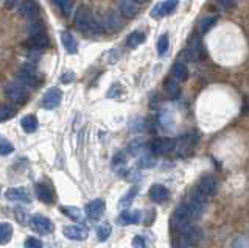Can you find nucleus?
I'll use <instances>...</instances> for the list:
<instances>
[{
  "mask_svg": "<svg viewBox=\"0 0 249 248\" xmlns=\"http://www.w3.org/2000/svg\"><path fill=\"white\" fill-rule=\"evenodd\" d=\"M5 95L10 102L22 105L28 100V91L25 84L20 81H10L5 86Z\"/></svg>",
  "mask_w": 249,
  "mask_h": 248,
  "instance_id": "nucleus-1",
  "label": "nucleus"
},
{
  "mask_svg": "<svg viewBox=\"0 0 249 248\" xmlns=\"http://www.w3.org/2000/svg\"><path fill=\"white\" fill-rule=\"evenodd\" d=\"M93 16H92V11L88 8L86 5H80L78 10L75 13V27L80 30V32H88V30L92 28L93 24Z\"/></svg>",
  "mask_w": 249,
  "mask_h": 248,
  "instance_id": "nucleus-2",
  "label": "nucleus"
},
{
  "mask_svg": "<svg viewBox=\"0 0 249 248\" xmlns=\"http://www.w3.org/2000/svg\"><path fill=\"white\" fill-rule=\"evenodd\" d=\"M218 186H220V183H218V178L215 175H206L201 178L199 184L196 186V191L202 197L209 200L210 197H213L218 192Z\"/></svg>",
  "mask_w": 249,
  "mask_h": 248,
  "instance_id": "nucleus-3",
  "label": "nucleus"
},
{
  "mask_svg": "<svg viewBox=\"0 0 249 248\" xmlns=\"http://www.w3.org/2000/svg\"><path fill=\"white\" fill-rule=\"evenodd\" d=\"M30 227L33 231L39 232V234H50V232H53V229H54L53 222L49 219V217L41 215V214L30 217Z\"/></svg>",
  "mask_w": 249,
  "mask_h": 248,
  "instance_id": "nucleus-4",
  "label": "nucleus"
},
{
  "mask_svg": "<svg viewBox=\"0 0 249 248\" xmlns=\"http://www.w3.org/2000/svg\"><path fill=\"white\" fill-rule=\"evenodd\" d=\"M19 81L30 88H36L42 83L41 76L37 75V71L35 67H31V64H25L22 67V71L19 72Z\"/></svg>",
  "mask_w": 249,
  "mask_h": 248,
  "instance_id": "nucleus-5",
  "label": "nucleus"
},
{
  "mask_svg": "<svg viewBox=\"0 0 249 248\" xmlns=\"http://www.w3.org/2000/svg\"><path fill=\"white\" fill-rule=\"evenodd\" d=\"M176 141L173 139H154L150 144V152L154 156H159V154H168L175 150Z\"/></svg>",
  "mask_w": 249,
  "mask_h": 248,
  "instance_id": "nucleus-6",
  "label": "nucleus"
},
{
  "mask_svg": "<svg viewBox=\"0 0 249 248\" xmlns=\"http://www.w3.org/2000/svg\"><path fill=\"white\" fill-rule=\"evenodd\" d=\"M105 209H106V203L103 198H95L89 201L88 205H86V215H88V219L92 220V222H97L101 219V215L105 214Z\"/></svg>",
  "mask_w": 249,
  "mask_h": 248,
  "instance_id": "nucleus-7",
  "label": "nucleus"
},
{
  "mask_svg": "<svg viewBox=\"0 0 249 248\" xmlns=\"http://www.w3.org/2000/svg\"><path fill=\"white\" fill-rule=\"evenodd\" d=\"M62 100V92L58 88H52L42 97V108L44 110H56Z\"/></svg>",
  "mask_w": 249,
  "mask_h": 248,
  "instance_id": "nucleus-8",
  "label": "nucleus"
},
{
  "mask_svg": "<svg viewBox=\"0 0 249 248\" xmlns=\"http://www.w3.org/2000/svg\"><path fill=\"white\" fill-rule=\"evenodd\" d=\"M178 3H179V0H165V2L156 3L154 8L151 10V18L159 19L163 16H168V14H171L176 10Z\"/></svg>",
  "mask_w": 249,
  "mask_h": 248,
  "instance_id": "nucleus-9",
  "label": "nucleus"
},
{
  "mask_svg": "<svg viewBox=\"0 0 249 248\" xmlns=\"http://www.w3.org/2000/svg\"><path fill=\"white\" fill-rule=\"evenodd\" d=\"M62 234H64V237H67L69 240L81 242V240L88 239L89 232L84 227H81V225H69V227H64V229H62Z\"/></svg>",
  "mask_w": 249,
  "mask_h": 248,
  "instance_id": "nucleus-10",
  "label": "nucleus"
},
{
  "mask_svg": "<svg viewBox=\"0 0 249 248\" xmlns=\"http://www.w3.org/2000/svg\"><path fill=\"white\" fill-rule=\"evenodd\" d=\"M35 192H36V197L45 205H52L54 201V191H53V188L50 184H47L44 181L37 183L35 186Z\"/></svg>",
  "mask_w": 249,
  "mask_h": 248,
  "instance_id": "nucleus-11",
  "label": "nucleus"
},
{
  "mask_svg": "<svg viewBox=\"0 0 249 248\" xmlns=\"http://www.w3.org/2000/svg\"><path fill=\"white\" fill-rule=\"evenodd\" d=\"M101 24H103V28H106L107 32H119V30H122V27H123V22H122L120 16L112 10L105 14Z\"/></svg>",
  "mask_w": 249,
  "mask_h": 248,
  "instance_id": "nucleus-12",
  "label": "nucleus"
},
{
  "mask_svg": "<svg viewBox=\"0 0 249 248\" xmlns=\"http://www.w3.org/2000/svg\"><path fill=\"white\" fill-rule=\"evenodd\" d=\"M25 45L33 50H44L50 45V41H49L47 33H39V35L28 36V39L25 41Z\"/></svg>",
  "mask_w": 249,
  "mask_h": 248,
  "instance_id": "nucleus-13",
  "label": "nucleus"
},
{
  "mask_svg": "<svg viewBox=\"0 0 249 248\" xmlns=\"http://www.w3.org/2000/svg\"><path fill=\"white\" fill-rule=\"evenodd\" d=\"M140 219H142L140 211L124 209V211H122V214L117 217V223L122 225V227H126V225H137V223H140Z\"/></svg>",
  "mask_w": 249,
  "mask_h": 248,
  "instance_id": "nucleus-14",
  "label": "nucleus"
},
{
  "mask_svg": "<svg viewBox=\"0 0 249 248\" xmlns=\"http://www.w3.org/2000/svg\"><path fill=\"white\" fill-rule=\"evenodd\" d=\"M119 10L123 14L124 18H136L139 11H140V6L136 0H119Z\"/></svg>",
  "mask_w": 249,
  "mask_h": 248,
  "instance_id": "nucleus-15",
  "label": "nucleus"
},
{
  "mask_svg": "<svg viewBox=\"0 0 249 248\" xmlns=\"http://www.w3.org/2000/svg\"><path fill=\"white\" fill-rule=\"evenodd\" d=\"M170 195L168 188H165L163 184H153L150 188V198L154 203H163Z\"/></svg>",
  "mask_w": 249,
  "mask_h": 248,
  "instance_id": "nucleus-16",
  "label": "nucleus"
},
{
  "mask_svg": "<svg viewBox=\"0 0 249 248\" xmlns=\"http://www.w3.org/2000/svg\"><path fill=\"white\" fill-rule=\"evenodd\" d=\"M189 47H190V58L196 61V59H201L202 57H204V50H202V44H201L198 33H193L190 36Z\"/></svg>",
  "mask_w": 249,
  "mask_h": 248,
  "instance_id": "nucleus-17",
  "label": "nucleus"
},
{
  "mask_svg": "<svg viewBox=\"0 0 249 248\" xmlns=\"http://www.w3.org/2000/svg\"><path fill=\"white\" fill-rule=\"evenodd\" d=\"M20 11L30 20L39 19V5L36 3V0H23Z\"/></svg>",
  "mask_w": 249,
  "mask_h": 248,
  "instance_id": "nucleus-18",
  "label": "nucleus"
},
{
  "mask_svg": "<svg viewBox=\"0 0 249 248\" xmlns=\"http://www.w3.org/2000/svg\"><path fill=\"white\" fill-rule=\"evenodd\" d=\"M137 193H139V188H137V186H132V188H129L126 192H124V195L119 201V209H120V211H124V209H129L131 208L132 201H134V198L137 197Z\"/></svg>",
  "mask_w": 249,
  "mask_h": 248,
  "instance_id": "nucleus-19",
  "label": "nucleus"
},
{
  "mask_svg": "<svg viewBox=\"0 0 249 248\" xmlns=\"http://www.w3.org/2000/svg\"><path fill=\"white\" fill-rule=\"evenodd\" d=\"M6 198L11 201H27V203H30L28 192L23 188H10L6 191Z\"/></svg>",
  "mask_w": 249,
  "mask_h": 248,
  "instance_id": "nucleus-20",
  "label": "nucleus"
},
{
  "mask_svg": "<svg viewBox=\"0 0 249 248\" xmlns=\"http://www.w3.org/2000/svg\"><path fill=\"white\" fill-rule=\"evenodd\" d=\"M163 89H165V94L170 100H176L179 95H181V89H179L178 80L168 78L163 81Z\"/></svg>",
  "mask_w": 249,
  "mask_h": 248,
  "instance_id": "nucleus-21",
  "label": "nucleus"
},
{
  "mask_svg": "<svg viewBox=\"0 0 249 248\" xmlns=\"http://www.w3.org/2000/svg\"><path fill=\"white\" fill-rule=\"evenodd\" d=\"M61 42L64 45V49L70 53V55H73L78 50V44H76V39L73 38V35L70 32H62L61 33Z\"/></svg>",
  "mask_w": 249,
  "mask_h": 248,
  "instance_id": "nucleus-22",
  "label": "nucleus"
},
{
  "mask_svg": "<svg viewBox=\"0 0 249 248\" xmlns=\"http://www.w3.org/2000/svg\"><path fill=\"white\" fill-rule=\"evenodd\" d=\"M61 212L66 214L67 217H70V219L78 223L84 222V214L81 212V209L76 206H61Z\"/></svg>",
  "mask_w": 249,
  "mask_h": 248,
  "instance_id": "nucleus-23",
  "label": "nucleus"
},
{
  "mask_svg": "<svg viewBox=\"0 0 249 248\" xmlns=\"http://www.w3.org/2000/svg\"><path fill=\"white\" fill-rule=\"evenodd\" d=\"M20 125H22V130L25 131V133L31 134V133H35V131L37 130V119H36V115L33 114H28L25 115L22 120H20Z\"/></svg>",
  "mask_w": 249,
  "mask_h": 248,
  "instance_id": "nucleus-24",
  "label": "nucleus"
},
{
  "mask_svg": "<svg viewBox=\"0 0 249 248\" xmlns=\"http://www.w3.org/2000/svg\"><path fill=\"white\" fill-rule=\"evenodd\" d=\"M13 232L14 229L11 223H6V222L0 223V245H6L10 242L13 237Z\"/></svg>",
  "mask_w": 249,
  "mask_h": 248,
  "instance_id": "nucleus-25",
  "label": "nucleus"
},
{
  "mask_svg": "<svg viewBox=\"0 0 249 248\" xmlns=\"http://www.w3.org/2000/svg\"><path fill=\"white\" fill-rule=\"evenodd\" d=\"M171 74H173V76L178 81H185L189 78V69H187L184 63H175L173 69H171Z\"/></svg>",
  "mask_w": 249,
  "mask_h": 248,
  "instance_id": "nucleus-26",
  "label": "nucleus"
},
{
  "mask_svg": "<svg viewBox=\"0 0 249 248\" xmlns=\"http://www.w3.org/2000/svg\"><path fill=\"white\" fill-rule=\"evenodd\" d=\"M145 41V33L143 32H132L128 38H126V45L129 49H136L140 44Z\"/></svg>",
  "mask_w": 249,
  "mask_h": 248,
  "instance_id": "nucleus-27",
  "label": "nucleus"
},
{
  "mask_svg": "<svg viewBox=\"0 0 249 248\" xmlns=\"http://www.w3.org/2000/svg\"><path fill=\"white\" fill-rule=\"evenodd\" d=\"M16 114H18V108L13 105H2L0 106V123L13 119Z\"/></svg>",
  "mask_w": 249,
  "mask_h": 248,
  "instance_id": "nucleus-28",
  "label": "nucleus"
},
{
  "mask_svg": "<svg viewBox=\"0 0 249 248\" xmlns=\"http://www.w3.org/2000/svg\"><path fill=\"white\" fill-rule=\"evenodd\" d=\"M111 232H112V228H111V225H109L107 222L100 223L97 227V237H98L100 242H105V240H107L109 236H111Z\"/></svg>",
  "mask_w": 249,
  "mask_h": 248,
  "instance_id": "nucleus-29",
  "label": "nucleus"
},
{
  "mask_svg": "<svg viewBox=\"0 0 249 248\" xmlns=\"http://www.w3.org/2000/svg\"><path fill=\"white\" fill-rule=\"evenodd\" d=\"M159 123H160L162 128L171 130V128L175 127V117H173V114L168 113V111L160 113V115H159Z\"/></svg>",
  "mask_w": 249,
  "mask_h": 248,
  "instance_id": "nucleus-30",
  "label": "nucleus"
},
{
  "mask_svg": "<svg viewBox=\"0 0 249 248\" xmlns=\"http://www.w3.org/2000/svg\"><path fill=\"white\" fill-rule=\"evenodd\" d=\"M143 141L142 139H134V141H131L128 144V149H126V153L131 154V156H137V154L140 153V150L143 149Z\"/></svg>",
  "mask_w": 249,
  "mask_h": 248,
  "instance_id": "nucleus-31",
  "label": "nucleus"
},
{
  "mask_svg": "<svg viewBox=\"0 0 249 248\" xmlns=\"http://www.w3.org/2000/svg\"><path fill=\"white\" fill-rule=\"evenodd\" d=\"M156 158H154V154L151 153V154H143V156H140V159H139V167L140 169H151V167H154L156 166Z\"/></svg>",
  "mask_w": 249,
  "mask_h": 248,
  "instance_id": "nucleus-32",
  "label": "nucleus"
},
{
  "mask_svg": "<svg viewBox=\"0 0 249 248\" xmlns=\"http://www.w3.org/2000/svg\"><path fill=\"white\" fill-rule=\"evenodd\" d=\"M168 47H170V39H168V35H162L159 38V41H158V52H159V55L163 57L165 53L168 52Z\"/></svg>",
  "mask_w": 249,
  "mask_h": 248,
  "instance_id": "nucleus-33",
  "label": "nucleus"
},
{
  "mask_svg": "<svg viewBox=\"0 0 249 248\" xmlns=\"http://www.w3.org/2000/svg\"><path fill=\"white\" fill-rule=\"evenodd\" d=\"M215 24H216V16H206V18H202L201 19V24H199L201 32L202 33H207L209 30L212 28Z\"/></svg>",
  "mask_w": 249,
  "mask_h": 248,
  "instance_id": "nucleus-34",
  "label": "nucleus"
},
{
  "mask_svg": "<svg viewBox=\"0 0 249 248\" xmlns=\"http://www.w3.org/2000/svg\"><path fill=\"white\" fill-rule=\"evenodd\" d=\"M53 3L56 5L64 14H70L72 6H73V0H53Z\"/></svg>",
  "mask_w": 249,
  "mask_h": 248,
  "instance_id": "nucleus-35",
  "label": "nucleus"
},
{
  "mask_svg": "<svg viewBox=\"0 0 249 248\" xmlns=\"http://www.w3.org/2000/svg\"><path fill=\"white\" fill-rule=\"evenodd\" d=\"M13 152H14L13 144H11V142H8L5 137L0 136V154H2V156H6V154H10V153H13Z\"/></svg>",
  "mask_w": 249,
  "mask_h": 248,
  "instance_id": "nucleus-36",
  "label": "nucleus"
},
{
  "mask_svg": "<svg viewBox=\"0 0 249 248\" xmlns=\"http://www.w3.org/2000/svg\"><path fill=\"white\" fill-rule=\"evenodd\" d=\"M14 214L16 217H18V220L22 223V225H25V223H30V219H28V212L25 211V208H16L14 209Z\"/></svg>",
  "mask_w": 249,
  "mask_h": 248,
  "instance_id": "nucleus-37",
  "label": "nucleus"
},
{
  "mask_svg": "<svg viewBox=\"0 0 249 248\" xmlns=\"http://www.w3.org/2000/svg\"><path fill=\"white\" fill-rule=\"evenodd\" d=\"M25 248H44V244H42V240L37 237H27Z\"/></svg>",
  "mask_w": 249,
  "mask_h": 248,
  "instance_id": "nucleus-38",
  "label": "nucleus"
},
{
  "mask_svg": "<svg viewBox=\"0 0 249 248\" xmlns=\"http://www.w3.org/2000/svg\"><path fill=\"white\" fill-rule=\"evenodd\" d=\"M232 248H249V237L240 236L232 242Z\"/></svg>",
  "mask_w": 249,
  "mask_h": 248,
  "instance_id": "nucleus-39",
  "label": "nucleus"
},
{
  "mask_svg": "<svg viewBox=\"0 0 249 248\" xmlns=\"http://www.w3.org/2000/svg\"><path fill=\"white\" fill-rule=\"evenodd\" d=\"M146 128V122L143 119H136L134 123H131V130L134 131V133H142Z\"/></svg>",
  "mask_w": 249,
  "mask_h": 248,
  "instance_id": "nucleus-40",
  "label": "nucleus"
},
{
  "mask_svg": "<svg viewBox=\"0 0 249 248\" xmlns=\"http://www.w3.org/2000/svg\"><path fill=\"white\" fill-rule=\"evenodd\" d=\"M124 162H126V153H123V152H119L114 156L112 159V166L114 167H119V166H123Z\"/></svg>",
  "mask_w": 249,
  "mask_h": 248,
  "instance_id": "nucleus-41",
  "label": "nucleus"
},
{
  "mask_svg": "<svg viewBox=\"0 0 249 248\" xmlns=\"http://www.w3.org/2000/svg\"><path fill=\"white\" fill-rule=\"evenodd\" d=\"M132 248H148L146 240L142 236H136L134 239H132Z\"/></svg>",
  "mask_w": 249,
  "mask_h": 248,
  "instance_id": "nucleus-42",
  "label": "nucleus"
},
{
  "mask_svg": "<svg viewBox=\"0 0 249 248\" xmlns=\"http://www.w3.org/2000/svg\"><path fill=\"white\" fill-rule=\"evenodd\" d=\"M73 80H75V74L73 72H66V74L61 75V83H64V84L72 83Z\"/></svg>",
  "mask_w": 249,
  "mask_h": 248,
  "instance_id": "nucleus-43",
  "label": "nucleus"
},
{
  "mask_svg": "<svg viewBox=\"0 0 249 248\" xmlns=\"http://www.w3.org/2000/svg\"><path fill=\"white\" fill-rule=\"evenodd\" d=\"M218 3H220L223 8H233V6H235V0H218Z\"/></svg>",
  "mask_w": 249,
  "mask_h": 248,
  "instance_id": "nucleus-44",
  "label": "nucleus"
},
{
  "mask_svg": "<svg viewBox=\"0 0 249 248\" xmlns=\"http://www.w3.org/2000/svg\"><path fill=\"white\" fill-rule=\"evenodd\" d=\"M16 3H18V0H5V6H6L8 10H11Z\"/></svg>",
  "mask_w": 249,
  "mask_h": 248,
  "instance_id": "nucleus-45",
  "label": "nucleus"
}]
</instances>
